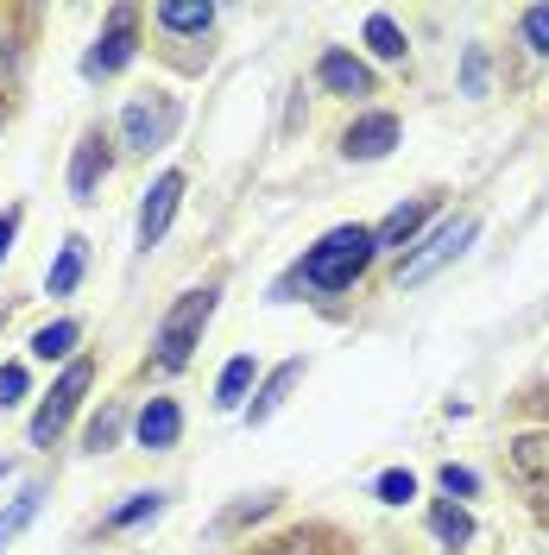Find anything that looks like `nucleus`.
I'll use <instances>...</instances> for the list:
<instances>
[{
	"mask_svg": "<svg viewBox=\"0 0 549 555\" xmlns=\"http://www.w3.org/2000/svg\"><path fill=\"white\" fill-rule=\"evenodd\" d=\"M177 203H183V171H165L152 190H145V203H139V246H158V241H165Z\"/></svg>",
	"mask_w": 549,
	"mask_h": 555,
	"instance_id": "423d86ee",
	"label": "nucleus"
},
{
	"mask_svg": "<svg viewBox=\"0 0 549 555\" xmlns=\"http://www.w3.org/2000/svg\"><path fill=\"white\" fill-rule=\"evenodd\" d=\"M474 234H481V221H474V215H461V221H436V234L417 246L405 266H398V291L423 284L430 272H443V266H448V259H455V253H461L468 241H474Z\"/></svg>",
	"mask_w": 549,
	"mask_h": 555,
	"instance_id": "7ed1b4c3",
	"label": "nucleus"
},
{
	"mask_svg": "<svg viewBox=\"0 0 549 555\" xmlns=\"http://www.w3.org/2000/svg\"><path fill=\"white\" fill-rule=\"evenodd\" d=\"M259 555H316V537H304V530H297V537H284V543H266Z\"/></svg>",
	"mask_w": 549,
	"mask_h": 555,
	"instance_id": "cd10ccee",
	"label": "nucleus"
},
{
	"mask_svg": "<svg viewBox=\"0 0 549 555\" xmlns=\"http://www.w3.org/2000/svg\"><path fill=\"white\" fill-rule=\"evenodd\" d=\"M316 76H322V89H335V95H367V89H373V69L360 64V57H347V51H329Z\"/></svg>",
	"mask_w": 549,
	"mask_h": 555,
	"instance_id": "9b49d317",
	"label": "nucleus"
},
{
	"mask_svg": "<svg viewBox=\"0 0 549 555\" xmlns=\"http://www.w3.org/2000/svg\"><path fill=\"white\" fill-rule=\"evenodd\" d=\"M177 127V102L171 95H158V102H133L127 114H120V133H127V145L133 152H152V145H165Z\"/></svg>",
	"mask_w": 549,
	"mask_h": 555,
	"instance_id": "39448f33",
	"label": "nucleus"
},
{
	"mask_svg": "<svg viewBox=\"0 0 549 555\" xmlns=\"http://www.w3.org/2000/svg\"><path fill=\"white\" fill-rule=\"evenodd\" d=\"M524 38H531V51L549 57V7H531V13H524Z\"/></svg>",
	"mask_w": 549,
	"mask_h": 555,
	"instance_id": "393cba45",
	"label": "nucleus"
},
{
	"mask_svg": "<svg viewBox=\"0 0 549 555\" xmlns=\"http://www.w3.org/2000/svg\"><path fill=\"white\" fill-rule=\"evenodd\" d=\"M82 266H89V241H82V234H69L64 253H58V266H51V278H44V284H51V297H69V291L82 284Z\"/></svg>",
	"mask_w": 549,
	"mask_h": 555,
	"instance_id": "2eb2a0df",
	"label": "nucleus"
},
{
	"mask_svg": "<svg viewBox=\"0 0 549 555\" xmlns=\"http://www.w3.org/2000/svg\"><path fill=\"white\" fill-rule=\"evenodd\" d=\"M7 474H13V461H0V480H7Z\"/></svg>",
	"mask_w": 549,
	"mask_h": 555,
	"instance_id": "7c9ffc66",
	"label": "nucleus"
},
{
	"mask_svg": "<svg viewBox=\"0 0 549 555\" xmlns=\"http://www.w3.org/2000/svg\"><path fill=\"white\" fill-rule=\"evenodd\" d=\"M430 208H436V203H405V208H392V215L373 228V246H379V253H385V246H411L417 228L430 221Z\"/></svg>",
	"mask_w": 549,
	"mask_h": 555,
	"instance_id": "f8f14e48",
	"label": "nucleus"
},
{
	"mask_svg": "<svg viewBox=\"0 0 549 555\" xmlns=\"http://www.w3.org/2000/svg\"><path fill=\"white\" fill-rule=\"evenodd\" d=\"M481 89H486V57L468 51V95H481Z\"/></svg>",
	"mask_w": 549,
	"mask_h": 555,
	"instance_id": "c85d7f7f",
	"label": "nucleus"
},
{
	"mask_svg": "<svg viewBox=\"0 0 549 555\" xmlns=\"http://www.w3.org/2000/svg\"><path fill=\"white\" fill-rule=\"evenodd\" d=\"M392 145H398V120H392V114H367V120H354L347 139H342L347 158H385Z\"/></svg>",
	"mask_w": 549,
	"mask_h": 555,
	"instance_id": "1a4fd4ad",
	"label": "nucleus"
},
{
	"mask_svg": "<svg viewBox=\"0 0 549 555\" xmlns=\"http://www.w3.org/2000/svg\"><path fill=\"white\" fill-rule=\"evenodd\" d=\"M26 398V366H0V411H13Z\"/></svg>",
	"mask_w": 549,
	"mask_h": 555,
	"instance_id": "b1692460",
	"label": "nucleus"
},
{
	"mask_svg": "<svg viewBox=\"0 0 549 555\" xmlns=\"http://www.w3.org/2000/svg\"><path fill=\"white\" fill-rule=\"evenodd\" d=\"M367 44H373V57H385V64L405 57V33L392 26V13H373V20H367Z\"/></svg>",
	"mask_w": 549,
	"mask_h": 555,
	"instance_id": "4be33fe9",
	"label": "nucleus"
},
{
	"mask_svg": "<svg viewBox=\"0 0 549 555\" xmlns=\"http://www.w3.org/2000/svg\"><path fill=\"white\" fill-rule=\"evenodd\" d=\"M127 57H133V13L114 7V13H107V33L95 38V51L82 57V76H114Z\"/></svg>",
	"mask_w": 549,
	"mask_h": 555,
	"instance_id": "0eeeda50",
	"label": "nucleus"
},
{
	"mask_svg": "<svg viewBox=\"0 0 549 555\" xmlns=\"http://www.w3.org/2000/svg\"><path fill=\"white\" fill-rule=\"evenodd\" d=\"M297 379H304V360H284L272 379L259 385V398L246 404V423H266V416H272L278 404H284V398H291V385H297Z\"/></svg>",
	"mask_w": 549,
	"mask_h": 555,
	"instance_id": "ddd939ff",
	"label": "nucleus"
},
{
	"mask_svg": "<svg viewBox=\"0 0 549 555\" xmlns=\"http://www.w3.org/2000/svg\"><path fill=\"white\" fill-rule=\"evenodd\" d=\"M38 505H44V492H38V486H26V492H20V499L0 512V543H13V537H20V530L38 518Z\"/></svg>",
	"mask_w": 549,
	"mask_h": 555,
	"instance_id": "aec40b11",
	"label": "nucleus"
},
{
	"mask_svg": "<svg viewBox=\"0 0 549 555\" xmlns=\"http://www.w3.org/2000/svg\"><path fill=\"white\" fill-rule=\"evenodd\" d=\"M373 492L385 499V505H405V499H417V480L405 474V467H392V474H379L373 480Z\"/></svg>",
	"mask_w": 549,
	"mask_h": 555,
	"instance_id": "5701e85b",
	"label": "nucleus"
},
{
	"mask_svg": "<svg viewBox=\"0 0 549 555\" xmlns=\"http://www.w3.org/2000/svg\"><path fill=\"white\" fill-rule=\"evenodd\" d=\"M474 486H481V480H474L468 467H455V461H448V467H443V492H448V499H468Z\"/></svg>",
	"mask_w": 549,
	"mask_h": 555,
	"instance_id": "bb28decb",
	"label": "nucleus"
},
{
	"mask_svg": "<svg viewBox=\"0 0 549 555\" xmlns=\"http://www.w3.org/2000/svg\"><path fill=\"white\" fill-rule=\"evenodd\" d=\"M114 436H120V416H114V411H102L95 423H89V449H95V454L114 449Z\"/></svg>",
	"mask_w": 549,
	"mask_h": 555,
	"instance_id": "a878e982",
	"label": "nucleus"
},
{
	"mask_svg": "<svg viewBox=\"0 0 549 555\" xmlns=\"http://www.w3.org/2000/svg\"><path fill=\"white\" fill-rule=\"evenodd\" d=\"M89 379H95V366H89V360H69V366H64V379L51 385V398H44L38 416H33V442H38V449H51V442L64 436V423H69V411L82 404Z\"/></svg>",
	"mask_w": 549,
	"mask_h": 555,
	"instance_id": "20e7f679",
	"label": "nucleus"
},
{
	"mask_svg": "<svg viewBox=\"0 0 549 555\" xmlns=\"http://www.w3.org/2000/svg\"><path fill=\"white\" fill-rule=\"evenodd\" d=\"M13 234H20V208H7V215H0V259H7V246H13Z\"/></svg>",
	"mask_w": 549,
	"mask_h": 555,
	"instance_id": "c756f323",
	"label": "nucleus"
},
{
	"mask_svg": "<svg viewBox=\"0 0 549 555\" xmlns=\"http://www.w3.org/2000/svg\"><path fill=\"white\" fill-rule=\"evenodd\" d=\"M215 284H203V291H183L171 304V315H165V328H158V360L165 366H190V353H196V341H203V328H208V315H215Z\"/></svg>",
	"mask_w": 549,
	"mask_h": 555,
	"instance_id": "f03ea898",
	"label": "nucleus"
},
{
	"mask_svg": "<svg viewBox=\"0 0 549 555\" xmlns=\"http://www.w3.org/2000/svg\"><path fill=\"white\" fill-rule=\"evenodd\" d=\"M158 26H165V33H183V38H196V33H208V26H215V7H183V0H165V7H158Z\"/></svg>",
	"mask_w": 549,
	"mask_h": 555,
	"instance_id": "f3484780",
	"label": "nucleus"
},
{
	"mask_svg": "<svg viewBox=\"0 0 549 555\" xmlns=\"http://www.w3.org/2000/svg\"><path fill=\"white\" fill-rule=\"evenodd\" d=\"M102 177H107V139L89 133L76 145V158H69V196H76V203H95Z\"/></svg>",
	"mask_w": 549,
	"mask_h": 555,
	"instance_id": "6e6552de",
	"label": "nucleus"
},
{
	"mask_svg": "<svg viewBox=\"0 0 549 555\" xmlns=\"http://www.w3.org/2000/svg\"><path fill=\"white\" fill-rule=\"evenodd\" d=\"M76 341H82V322H69V315H64V322H51V328H38V335H33V353H38V360H64Z\"/></svg>",
	"mask_w": 549,
	"mask_h": 555,
	"instance_id": "6ab92c4d",
	"label": "nucleus"
},
{
	"mask_svg": "<svg viewBox=\"0 0 549 555\" xmlns=\"http://www.w3.org/2000/svg\"><path fill=\"white\" fill-rule=\"evenodd\" d=\"M133 429H139V442H145V449H171L177 436H183V416H177L171 398H152V404L139 411Z\"/></svg>",
	"mask_w": 549,
	"mask_h": 555,
	"instance_id": "9d476101",
	"label": "nucleus"
},
{
	"mask_svg": "<svg viewBox=\"0 0 549 555\" xmlns=\"http://www.w3.org/2000/svg\"><path fill=\"white\" fill-rule=\"evenodd\" d=\"M512 461H518V474H524V480L549 486V429H537V436H518Z\"/></svg>",
	"mask_w": 549,
	"mask_h": 555,
	"instance_id": "a211bd4d",
	"label": "nucleus"
},
{
	"mask_svg": "<svg viewBox=\"0 0 549 555\" xmlns=\"http://www.w3.org/2000/svg\"><path fill=\"white\" fill-rule=\"evenodd\" d=\"M158 505H165V492H133L127 505H114V512H107V530H133V524L158 518Z\"/></svg>",
	"mask_w": 549,
	"mask_h": 555,
	"instance_id": "412c9836",
	"label": "nucleus"
},
{
	"mask_svg": "<svg viewBox=\"0 0 549 555\" xmlns=\"http://www.w3.org/2000/svg\"><path fill=\"white\" fill-rule=\"evenodd\" d=\"M373 228H335V234H322V241L309 246L304 259V284L309 291H347L354 278L373 266Z\"/></svg>",
	"mask_w": 549,
	"mask_h": 555,
	"instance_id": "f257e3e1",
	"label": "nucleus"
},
{
	"mask_svg": "<svg viewBox=\"0 0 549 555\" xmlns=\"http://www.w3.org/2000/svg\"><path fill=\"white\" fill-rule=\"evenodd\" d=\"M259 379V366H253V353H234L228 366H221V379H215V404L221 411H241L246 404V385Z\"/></svg>",
	"mask_w": 549,
	"mask_h": 555,
	"instance_id": "4468645a",
	"label": "nucleus"
},
{
	"mask_svg": "<svg viewBox=\"0 0 549 555\" xmlns=\"http://www.w3.org/2000/svg\"><path fill=\"white\" fill-rule=\"evenodd\" d=\"M430 530H436V543H443V550H468V543H474V518H468L455 499H443V505L430 512Z\"/></svg>",
	"mask_w": 549,
	"mask_h": 555,
	"instance_id": "dca6fc26",
	"label": "nucleus"
}]
</instances>
